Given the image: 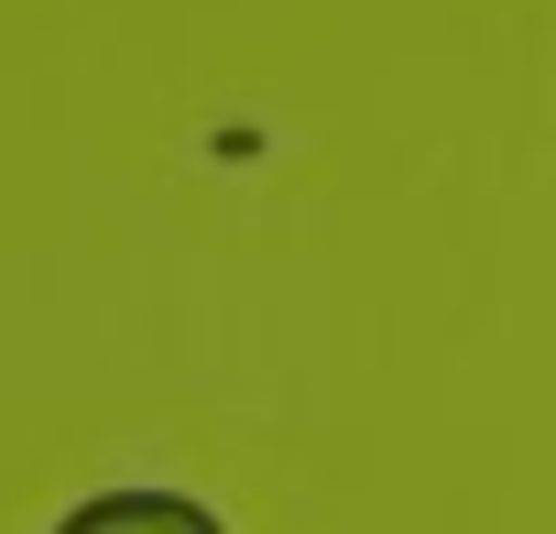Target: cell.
Returning <instances> with one entry per match:
<instances>
[{
  "instance_id": "1",
  "label": "cell",
  "mask_w": 556,
  "mask_h": 534,
  "mask_svg": "<svg viewBox=\"0 0 556 534\" xmlns=\"http://www.w3.org/2000/svg\"><path fill=\"white\" fill-rule=\"evenodd\" d=\"M45 534H229L197 491H88L77 512H55Z\"/></svg>"
}]
</instances>
